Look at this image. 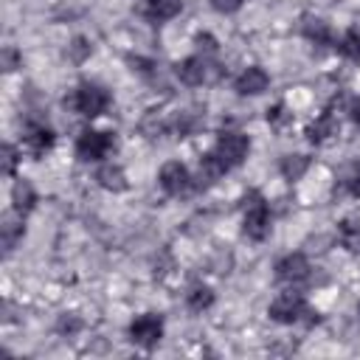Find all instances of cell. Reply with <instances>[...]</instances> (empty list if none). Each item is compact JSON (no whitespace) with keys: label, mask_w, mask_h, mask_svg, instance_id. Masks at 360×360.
<instances>
[{"label":"cell","mask_w":360,"mask_h":360,"mask_svg":"<svg viewBox=\"0 0 360 360\" xmlns=\"http://www.w3.org/2000/svg\"><path fill=\"white\" fill-rule=\"evenodd\" d=\"M53 141H56V135H53V129H51L48 124H42V121H28V124H25L22 146H25V152H28L31 158H42L45 152H51Z\"/></svg>","instance_id":"9"},{"label":"cell","mask_w":360,"mask_h":360,"mask_svg":"<svg viewBox=\"0 0 360 360\" xmlns=\"http://www.w3.org/2000/svg\"><path fill=\"white\" fill-rule=\"evenodd\" d=\"M68 56H70L73 62H84V59L90 56V42H87L84 37H76V39L68 45Z\"/></svg>","instance_id":"25"},{"label":"cell","mask_w":360,"mask_h":360,"mask_svg":"<svg viewBox=\"0 0 360 360\" xmlns=\"http://www.w3.org/2000/svg\"><path fill=\"white\" fill-rule=\"evenodd\" d=\"M214 290L211 287H205V284H197V287H191L188 290V295H186V304H188V309L191 312H205L208 307H214Z\"/></svg>","instance_id":"22"},{"label":"cell","mask_w":360,"mask_h":360,"mask_svg":"<svg viewBox=\"0 0 360 360\" xmlns=\"http://www.w3.org/2000/svg\"><path fill=\"white\" fill-rule=\"evenodd\" d=\"M65 107H70L82 118H98L110 107V93L96 82H79L70 96H65Z\"/></svg>","instance_id":"1"},{"label":"cell","mask_w":360,"mask_h":360,"mask_svg":"<svg viewBox=\"0 0 360 360\" xmlns=\"http://www.w3.org/2000/svg\"><path fill=\"white\" fill-rule=\"evenodd\" d=\"M22 236H25V225H22V219L6 217V219H3V225H0L3 253H6V256H11V253H14V248H17L20 242H22Z\"/></svg>","instance_id":"19"},{"label":"cell","mask_w":360,"mask_h":360,"mask_svg":"<svg viewBox=\"0 0 360 360\" xmlns=\"http://www.w3.org/2000/svg\"><path fill=\"white\" fill-rule=\"evenodd\" d=\"M267 124L276 129V132H284L290 124H292V112L284 107V104H273L267 110Z\"/></svg>","instance_id":"24"},{"label":"cell","mask_w":360,"mask_h":360,"mask_svg":"<svg viewBox=\"0 0 360 360\" xmlns=\"http://www.w3.org/2000/svg\"><path fill=\"white\" fill-rule=\"evenodd\" d=\"M267 84H270V76H267V70L259 68V65L245 68V70L233 79V90H236L239 96H259V93L267 90Z\"/></svg>","instance_id":"11"},{"label":"cell","mask_w":360,"mask_h":360,"mask_svg":"<svg viewBox=\"0 0 360 360\" xmlns=\"http://www.w3.org/2000/svg\"><path fill=\"white\" fill-rule=\"evenodd\" d=\"M17 146H11V143H6L3 146V174H14V169H17Z\"/></svg>","instance_id":"27"},{"label":"cell","mask_w":360,"mask_h":360,"mask_svg":"<svg viewBox=\"0 0 360 360\" xmlns=\"http://www.w3.org/2000/svg\"><path fill=\"white\" fill-rule=\"evenodd\" d=\"M301 34H304L312 45H321V48H326V45L335 42V34H332L329 22L321 20V17H312V14L304 17V22H301Z\"/></svg>","instance_id":"16"},{"label":"cell","mask_w":360,"mask_h":360,"mask_svg":"<svg viewBox=\"0 0 360 360\" xmlns=\"http://www.w3.org/2000/svg\"><path fill=\"white\" fill-rule=\"evenodd\" d=\"M0 59H3V70H6V73H11V70L20 65V53H17V48H11V45L3 48V56H0Z\"/></svg>","instance_id":"28"},{"label":"cell","mask_w":360,"mask_h":360,"mask_svg":"<svg viewBox=\"0 0 360 360\" xmlns=\"http://www.w3.org/2000/svg\"><path fill=\"white\" fill-rule=\"evenodd\" d=\"M276 278L284 284H301L309 278V262L304 253H287L276 262Z\"/></svg>","instance_id":"10"},{"label":"cell","mask_w":360,"mask_h":360,"mask_svg":"<svg viewBox=\"0 0 360 360\" xmlns=\"http://www.w3.org/2000/svg\"><path fill=\"white\" fill-rule=\"evenodd\" d=\"M163 338V318L158 312H143L129 323V340L141 349H155Z\"/></svg>","instance_id":"6"},{"label":"cell","mask_w":360,"mask_h":360,"mask_svg":"<svg viewBox=\"0 0 360 360\" xmlns=\"http://www.w3.org/2000/svg\"><path fill=\"white\" fill-rule=\"evenodd\" d=\"M309 169V158L307 155H284L281 160H278V172H281V177L284 180H301L304 177V172Z\"/></svg>","instance_id":"20"},{"label":"cell","mask_w":360,"mask_h":360,"mask_svg":"<svg viewBox=\"0 0 360 360\" xmlns=\"http://www.w3.org/2000/svg\"><path fill=\"white\" fill-rule=\"evenodd\" d=\"M335 194L360 197V160H349L346 166H340L335 177Z\"/></svg>","instance_id":"13"},{"label":"cell","mask_w":360,"mask_h":360,"mask_svg":"<svg viewBox=\"0 0 360 360\" xmlns=\"http://www.w3.org/2000/svg\"><path fill=\"white\" fill-rule=\"evenodd\" d=\"M79 329H82V318L73 315V312H70V315H62V318L56 321V332H59V335H68V338H70V335H76Z\"/></svg>","instance_id":"26"},{"label":"cell","mask_w":360,"mask_h":360,"mask_svg":"<svg viewBox=\"0 0 360 360\" xmlns=\"http://www.w3.org/2000/svg\"><path fill=\"white\" fill-rule=\"evenodd\" d=\"M11 205H14V214H20V217H25L28 211H34V205H37V191H34V186L28 183V180H17L14 183V188H11Z\"/></svg>","instance_id":"17"},{"label":"cell","mask_w":360,"mask_h":360,"mask_svg":"<svg viewBox=\"0 0 360 360\" xmlns=\"http://www.w3.org/2000/svg\"><path fill=\"white\" fill-rule=\"evenodd\" d=\"M214 152H217V155H219V158L233 169V166H239V163L248 158V152H250V138H248L245 132L225 129V132H219Z\"/></svg>","instance_id":"7"},{"label":"cell","mask_w":360,"mask_h":360,"mask_svg":"<svg viewBox=\"0 0 360 360\" xmlns=\"http://www.w3.org/2000/svg\"><path fill=\"white\" fill-rule=\"evenodd\" d=\"M267 315H270L276 323L290 326V323H298L304 315H309V307H307V298H304L301 292L284 290V292H278V295L270 301Z\"/></svg>","instance_id":"4"},{"label":"cell","mask_w":360,"mask_h":360,"mask_svg":"<svg viewBox=\"0 0 360 360\" xmlns=\"http://www.w3.org/2000/svg\"><path fill=\"white\" fill-rule=\"evenodd\" d=\"M242 3L245 0H211V8L219 11V14H233V11L242 8Z\"/></svg>","instance_id":"29"},{"label":"cell","mask_w":360,"mask_h":360,"mask_svg":"<svg viewBox=\"0 0 360 360\" xmlns=\"http://www.w3.org/2000/svg\"><path fill=\"white\" fill-rule=\"evenodd\" d=\"M194 42H197V48H200L202 53H214V51H217V39H214L211 34H197Z\"/></svg>","instance_id":"30"},{"label":"cell","mask_w":360,"mask_h":360,"mask_svg":"<svg viewBox=\"0 0 360 360\" xmlns=\"http://www.w3.org/2000/svg\"><path fill=\"white\" fill-rule=\"evenodd\" d=\"M349 112H352V118H354V124L360 127V98H354V101H352V107H349Z\"/></svg>","instance_id":"31"},{"label":"cell","mask_w":360,"mask_h":360,"mask_svg":"<svg viewBox=\"0 0 360 360\" xmlns=\"http://www.w3.org/2000/svg\"><path fill=\"white\" fill-rule=\"evenodd\" d=\"M338 242H340L349 253H360V222L343 219V222L338 225Z\"/></svg>","instance_id":"21"},{"label":"cell","mask_w":360,"mask_h":360,"mask_svg":"<svg viewBox=\"0 0 360 360\" xmlns=\"http://www.w3.org/2000/svg\"><path fill=\"white\" fill-rule=\"evenodd\" d=\"M115 149V135L107 129H82L76 138V158L82 163H98Z\"/></svg>","instance_id":"3"},{"label":"cell","mask_w":360,"mask_h":360,"mask_svg":"<svg viewBox=\"0 0 360 360\" xmlns=\"http://www.w3.org/2000/svg\"><path fill=\"white\" fill-rule=\"evenodd\" d=\"M228 169H231V166H228L217 152H208V155H202V158H200L197 180H200V186H214V183H217Z\"/></svg>","instance_id":"14"},{"label":"cell","mask_w":360,"mask_h":360,"mask_svg":"<svg viewBox=\"0 0 360 360\" xmlns=\"http://www.w3.org/2000/svg\"><path fill=\"white\" fill-rule=\"evenodd\" d=\"M158 183H160V188H163L169 197H180V194H186V191L194 186V177H191V172H188L180 160H169V163L160 166Z\"/></svg>","instance_id":"8"},{"label":"cell","mask_w":360,"mask_h":360,"mask_svg":"<svg viewBox=\"0 0 360 360\" xmlns=\"http://www.w3.org/2000/svg\"><path fill=\"white\" fill-rule=\"evenodd\" d=\"M245 217H242V231L248 239L253 242H262L267 239L270 233V208H267V200L259 194V191H250L245 197V205H242Z\"/></svg>","instance_id":"2"},{"label":"cell","mask_w":360,"mask_h":360,"mask_svg":"<svg viewBox=\"0 0 360 360\" xmlns=\"http://www.w3.org/2000/svg\"><path fill=\"white\" fill-rule=\"evenodd\" d=\"M338 132H340V121L335 118L332 110H323V112L307 127V141L315 143V146H321V143H326L329 138H335Z\"/></svg>","instance_id":"12"},{"label":"cell","mask_w":360,"mask_h":360,"mask_svg":"<svg viewBox=\"0 0 360 360\" xmlns=\"http://www.w3.org/2000/svg\"><path fill=\"white\" fill-rule=\"evenodd\" d=\"M183 8V0H143L141 11L146 20L152 22H166V20H174Z\"/></svg>","instance_id":"15"},{"label":"cell","mask_w":360,"mask_h":360,"mask_svg":"<svg viewBox=\"0 0 360 360\" xmlns=\"http://www.w3.org/2000/svg\"><path fill=\"white\" fill-rule=\"evenodd\" d=\"M338 48H340V53H343V56H349L352 62H360V25L349 28V31L340 37Z\"/></svg>","instance_id":"23"},{"label":"cell","mask_w":360,"mask_h":360,"mask_svg":"<svg viewBox=\"0 0 360 360\" xmlns=\"http://www.w3.org/2000/svg\"><path fill=\"white\" fill-rule=\"evenodd\" d=\"M96 180L107 191H124L127 188V174L118 163H101L98 172H96Z\"/></svg>","instance_id":"18"},{"label":"cell","mask_w":360,"mask_h":360,"mask_svg":"<svg viewBox=\"0 0 360 360\" xmlns=\"http://www.w3.org/2000/svg\"><path fill=\"white\" fill-rule=\"evenodd\" d=\"M174 76H177L183 84L197 87V84H205V82L217 79V76H219V70H217V65H214V62H208V56H205V53H197V56H188V59L177 62V65H174Z\"/></svg>","instance_id":"5"}]
</instances>
